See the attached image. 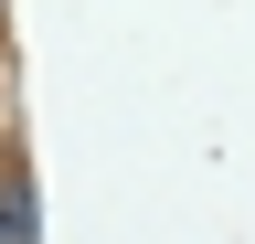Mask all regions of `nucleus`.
I'll list each match as a JSON object with an SVG mask.
<instances>
[{"label":"nucleus","mask_w":255,"mask_h":244,"mask_svg":"<svg viewBox=\"0 0 255 244\" xmlns=\"http://www.w3.org/2000/svg\"><path fill=\"white\" fill-rule=\"evenodd\" d=\"M32 234H43V212H32V180L11 170L0 180V244H32Z\"/></svg>","instance_id":"nucleus-1"},{"label":"nucleus","mask_w":255,"mask_h":244,"mask_svg":"<svg viewBox=\"0 0 255 244\" xmlns=\"http://www.w3.org/2000/svg\"><path fill=\"white\" fill-rule=\"evenodd\" d=\"M0 180H11V149H0Z\"/></svg>","instance_id":"nucleus-2"}]
</instances>
